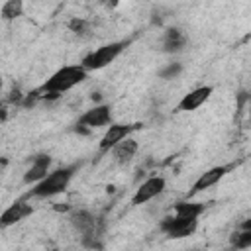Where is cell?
<instances>
[{"mask_svg":"<svg viewBox=\"0 0 251 251\" xmlns=\"http://www.w3.org/2000/svg\"><path fill=\"white\" fill-rule=\"evenodd\" d=\"M49 167H51V157L49 155H39L31 161V167L27 169V173L24 175V180L29 184L39 182L41 178H45L49 175Z\"/></svg>","mask_w":251,"mask_h":251,"instance_id":"cell-11","label":"cell"},{"mask_svg":"<svg viewBox=\"0 0 251 251\" xmlns=\"http://www.w3.org/2000/svg\"><path fill=\"white\" fill-rule=\"evenodd\" d=\"M135 153H137V141H133L131 137L122 139V141L112 149V155H114L116 163H120V165L129 163V161L135 157Z\"/></svg>","mask_w":251,"mask_h":251,"instance_id":"cell-12","label":"cell"},{"mask_svg":"<svg viewBox=\"0 0 251 251\" xmlns=\"http://www.w3.org/2000/svg\"><path fill=\"white\" fill-rule=\"evenodd\" d=\"M180 69H182L180 63H171V65H167L159 75H161L163 78H173V76H176V75L180 73Z\"/></svg>","mask_w":251,"mask_h":251,"instance_id":"cell-18","label":"cell"},{"mask_svg":"<svg viewBox=\"0 0 251 251\" xmlns=\"http://www.w3.org/2000/svg\"><path fill=\"white\" fill-rule=\"evenodd\" d=\"M112 122V112H110V106L106 104H100V106H94L90 110H86L78 124H76V129L80 131H86V129H96V127H104Z\"/></svg>","mask_w":251,"mask_h":251,"instance_id":"cell-4","label":"cell"},{"mask_svg":"<svg viewBox=\"0 0 251 251\" xmlns=\"http://www.w3.org/2000/svg\"><path fill=\"white\" fill-rule=\"evenodd\" d=\"M196 226H198V220H186V218H180V216L173 214V216H169V218L163 220L161 229H163L169 237L180 239V237L192 235L194 229H196Z\"/></svg>","mask_w":251,"mask_h":251,"instance_id":"cell-5","label":"cell"},{"mask_svg":"<svg viewBox=\"0 0 251 251\" xmlns=\"http://www.w3.org/2000/svg\"><path fill=\"white\" fill-rule=\"evenodd\" d=\"M210 96H212V86H198V88H194L182 96V100L178 102V110L180 112H194L204 102H208Z\"/></svg>","mask_w":251,"mask_h":251,"instance_id":"cell-9","label":"cell"},{"mask_svg":"<svg viewBox=\"0 0 251 251\" xmlns=\"http://www.w3.org/2000/svg\"><path fill=\"white\" fill-rule=\"evenodd\" d=\"M202 212H204V204L198 202H178L175 206V214L186 220H198Z\"/></svg>","mask_w":251,"mask_h":251,"instance_id":"cell-15","label":"cell"},{"mask_svg":"<svg viewBox=\"0 0 251 251\" xmlns=\"http://www.w3.org/2000/svg\"><path fill=\"white\" fill-rule=\"evenodd\" d=\"M84 78H86V69L82 65H67V67L59 69L57 73H53L45 80V84L41 86L39 92H47L51 96H57V94L67 92L73 86L80 84Z\"/></svg>","mask_w":251,"mask_h":251,"instance_id":"cell-1","label":"cell"},{"mask_svg":"<svg viewBox=\"0 0 251 251\" xmlns=\"http://www.w3.org/2000/svg\"><path fill=\"white\" fill-rule=\"evenodd\" d=\"M163 190H165V178L163 176H149L147 180H143L137 186V190H135V194L131 198V204H135V206L145 204V202L157 198Z\"/></svg>","mask_w":251,"mask_h":251,"instance_id":"cell-6","label":"cell"},{"mask_svg":"<svg viewBox=\"0 0 251 251\" xmlns=\"http://www.w3.org/2000/svg\"><path fill=\"white\" fill-rule=\"evenodd\" d=\"M135 129V126H127V124H110L106 133L100 139V151L106 153L110 149H114L122 139L129 137V133Z\"/></svg>","mask_w":251,"mask_h":251,"instance_id":"cell-8","label":"cell"},{"mask_svg":"<svg viewBox=\"0 0 251 251\" xmlns=\"http://www.w3.org/2000/svg\"><path fill=\"white\" fill-rule=\"evenodd\" d=\"M24 12V0H6L2 6V18L4 20H16Z\"/></svg>","mask_w":251,"mask_h":251,"instance_id":"cell-16","label":"cell"},{"mask_svg":"<svg viewBox=\"0 0 251 251\" xmlns=\"http://www.w3.org/2000/svg\"><path fill=\"white\" fill-rule=\"evenodd\" d=\"M229 169H231L229 165H218V167H212V169L204 171V173L194 180V184H192V188H190V196H194V194H198V192H202V190H206V188L218 184V182L229 173Z\"/></svg>","mask_w":251,"mask_h":251,"instance_id":"cell-7","label":"cell"},{"mask_svg":"<svg viewBox=\"0 0 251 251\" xmlns=\"http://www.w3.org/2000/svg\"><path fill=\"white\" fill-rule=\"evenodd\" d=\"M104 2H106V4H112V6H116V4H118V0H104Z\"/></svg>","mask_w":251,"mask_h":251,"instance_id":"cell-19","label":"cell"},{"mask_svg":"<svg viewBox=\"0 0 251 251\" xmlns=\"http://www.w3.org/2000/svg\"><path fill=\"white\" fill-rule=\"evenodd\" d=\"M186 45V37L182 35V31L180 29H169L167 33H165V37H163V49L165 51H180L182 47Z\"/></svg>","mask_w":251,"mask_h":251,"instance_id":"cell-14","label":"cell"},{"mask_svg":"<svg viewBox=\"0 0 251 251\" xmlns=\"http://www.w3.org/2000/svg\"><path fill=\"white\" fill-rule=\"evenodd\" d=\"M73 224H75V227L84 235V237H94L96 235V220H94V216L92 214H88V212H76L75 216H73Z\"/></svg>","mask_w":251,"mask_h":251,"instance_id":"cell-13","label":"cell"},{"mask_svg":"<svg viewBox=\"0 0 251 251\" xmlns=\"http://www.w3.org/2000/svg\"><path fill=\"white\" fill-rule=\"evenodd\" d=\"M31 212H33L31 204H27V202H24V200H18V202H14L10 208L4 210V214H2V218H0V226H2V227L14 226V224L22 222L24 218H27Z\"/></svg>","mask_w":251,"mask_h":251,"instance_id":"cell-10","label":"cell"},{"mask_svg":"<svg viewBox=\"0 0 251 251\" xmlns=\"http://www.w3.org/2000/svg\"><path fill=\"white\" fill-rule=\"evenodd\" d=\"M75 169H76V167H63V169L51 171L45 178H41L39 182H35V186L31 188L29 196L51 198V196H55V194H61V192L69 186V182H71V178H73V175H75Z\"/></svg>","mask_w":251,"mask_h":251,"instance_id":"cell-2","label":"cell"},{"mask_svg":"<svg viewBox=\"0 0 251 251\" xmlns=\"http://www.w3.org/2000/svg\"><path fill=\"white\" fill-rule=\"evenodd\" d=\"M233 245H235V247H239V249L251 247V220L243 222L241 231L233 235Z\"/></svg>","mask_w":251,"mask_h":251,"instance_id":"cell-17","label":"cell"},{"mask_svg":"<svg viewBox=\"0 0 251 251\" xmlns=\"http://www.w3.org/2000/svg\"><path fill=\"white\" fill-rule=\"evenodd\" d=\"M127 47V41H112V43H106L94 51H90L84 59H82V67L86 71H98V69H104L108 67L124 49Z\"/></svg>","mask_w":251,"mask_h":251,"instance_id":"cell-3","label":"cell"}]
</instances>
